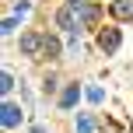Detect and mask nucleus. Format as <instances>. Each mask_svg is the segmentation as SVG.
<instances>
[{"label":"nucleus","mask_w":133,"mask_h":133,"mask_svg":"<svg viewBox=\"0 0 133 133\" xmlns=\"http://www.w3.org/2000/svg\"><path fill=\"white\" fill-rule=\"evenodd\" d=\"M63 105H74V102H77V88H66V91H63Z\"/></svg>","instance_id":"nucleus-3"},{"label":"nucleus","mask_w":133,"mask_h":133,"mask_svg":"<svg viewBox=\"0 0 133 133\" xmlns=\"http://www.w3.org/2000/svg\"><path fill=\"white\" fill-rule=\"evenodd\" d=\"M18 119H21V109L7 102V105H4V126H14V123H18Z\"/></svg>","instance_id":"nucleus-1"},{"label":"nucleus","mask_w":133,"mask_h":133,"mask_svg":"<svg viewBox=\"0 0 133 133\" xmlns=\"http://www.w3.org/2000/svg\"><path fill=\"white\" fill-rule=\"evenodd\" d=\"M116 46H119V35H116V32H102V49H116Z\"/></svg>","instance_id":"nucleus-2"}]
</instances>
